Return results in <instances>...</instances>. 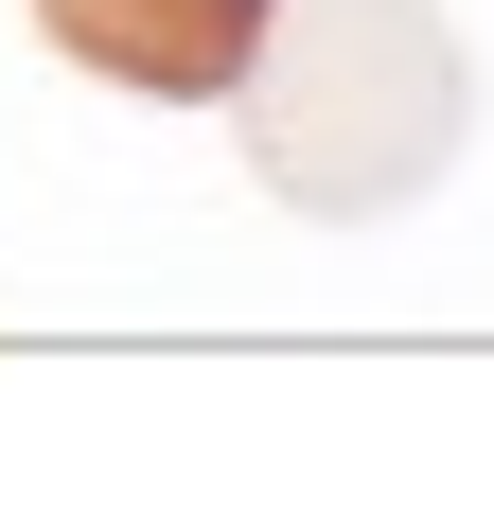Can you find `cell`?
Returning a JSON list of instances; mask_svg holds the SVG:
<instances>
[{"label":"cell","mask_w":494,"mask_h":512,"mask_svg":"<svg viewBox=\"0 0 494 512\" xmlns=\"http://www.w3.org/2000/svg\"><path fill=\"white\" fill-rule=\"evenodd\" d=\"M477 142V71H459L442 0H283L247 53V159L283 212H371L442 195V159Z\"/></svg>","instance_id":"6da1fadb"},{"label":"cell","mask_w":494,"mask_h":512,"mask_svg":"<svg viewBox=\"0 0 494 512\" xmlns=\"http://www.w3.org/2000/svg\"><path fill=\"white\" fill-rule=\"evenodd\" d=\"M265 18L283 0H36V36L71 71H106V89H142V106H230Z\"/></svg>","instance_id":"7a4b0ae2"}]
</instances>
